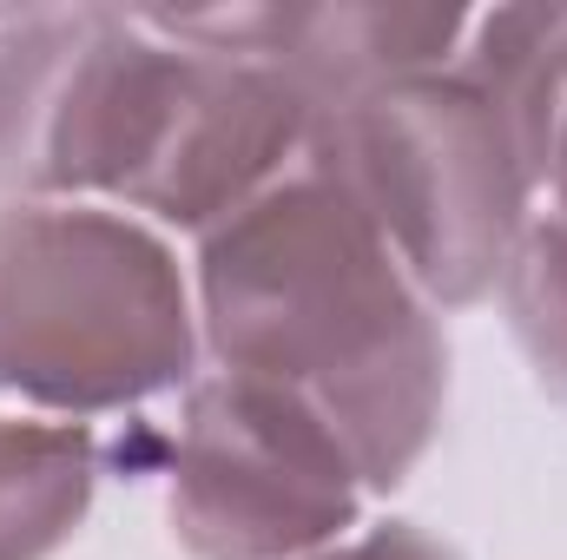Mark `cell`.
<instances>
[{
	"mask_svg": "<svg viewBox=\"0 0 567 560\" xmlns=\"http://www.w3.org/2000/svg\"><path fill=\"white\" fill-rule=\"evenodd\" d=\"M192 297L205 370L310 403L357 455L370 495L416 475L449 409V330L310 152L192 245Z\"/></svg>",
	"mask_w": 567,
	"mask_h": 560,
	"instance_id": "cell-1",
	"label": "cell"
},
{
	"mask_svg": "<svg viewBox=\"0 0 567 560\" xmlns=\"http://www.w3.org/2000/svg\"><path fill=\"white\" fill-rule=\"evenodd\" d=\"M205 376L192 265L113 205L0 198V403L53 422L133 416Z\"/></svg>",
	"mask_w": 567,
	"mask_h": 560,
	"instance_id": "cell-2",
	"label": "cell"
},
{
	"mask_svg": "<svg viewBox=\"0 0 567 560\" xmlns=\"http://www.w3.org/2000/svg\"><path fill=\"white\" fill-rule=\"evenodd\" d=\"M310 165L343 185L435 310L488 303L542 211L528 152L455 66L317 120Z\"/></svg>",
	"mask_w": 567,
	"mask_h": 560,
	"instance_id": "cell-3",
	"label": "cell"
},
{
	"mask_svg": "<svg viewBox=\"0 0 567 560\" xmlns=\"http://www.w3.org/2000/svg\"><path fill=\"white\" fill-rule=\"evenodd\" d=\"M370 481L290 390L205 370L178 396L165 521L192 560H310L363 528Z\"/></svg>",
	"mask_w": 567,
	"mask_h": 560,
	"instance_id": "cell-4",
	"label": "cell"
},
{
	"mask_svg": "<svg viewBox=\"0 0 567 560\" xmlns=\"http://www.w3.org/2000/svg\"><path fill=\"white\" fill-rule=\"evenodd\" d=\"M165 33L212 46V53H251L278 66L284 80L317 106V120L455 66L468 13L462 7H396V0H317V7H192L165 13L145 7Z\"/></svg>",
	"mask_w": 567,
	"mask_h": 560,
	"instance_id": "cell-5",
	"label": "cell"
},
{
	"mask_svg": "<svg viewBox=\"0 0 567 560\" xmlns=\"http://www.w3.org/2000/svg\"><path fill=\"white\" fill-rule=\"evenodd\" d=\"M100 435L0 403V560H53L93 515Z\"/></svg>",
	"mask_w": 567,
	"mask_h": 560,
	"instance_id": "cell-6",
	"label": "cell"
},
{
	"mask_svg": "<svg viewBox=\"0 0 567 560\" xmlns=\"http://www.w3.org/2000/svg\"><path fill=\"white\" fill-rule=\"evenodd\" d=\"M455 73L482 86V100L508 120L515 145L528 152L542 191L548 158L567 120V7H488L468 13Z\"/></svg>",
	"mask_w": 567,
	"mask_h": 560,
	"instance_id": "cell-7",
	"label": "cell"
},
{
	"mask_svg": "<svg viewBox=\"0 0 567 560\" xmlns=\"http://www.w3.org/2000/svg\"><path fill=\"white\" fill-rule=\"evenodd\" d=\"M502 317L508 336L522 343L535 383L567 409V218L561 211H535V225L522 231L508 271H502Z\"/></svg>",
	"mask_w": 567,
	"mask_h": 560,
	"instance_id": "cell-8",
	"label": "cell"
},
{
	"mask_svg": "<svg viewBox=\"0 0 567 560\" xmlns=\"http://www.w3.org/2000/svg\"><path fill=\"white\" fill-rule=\"evenodd\" d=\"M310 560H462V554L416 521H363L357 535H343L337 548H323Z\"/></svg>",
	"mask_w": 567,
	"mask_h": 560,
	"instance_id": "cell-9",
	"label": "cell"
},
{
	"mask_svg": "<svg viewBox=\"0 0 567 560\" xmlns=\"http://www.w3.org/2000/svg\"><path fill=\"white\" fill-rule=\"evenodd\" d=\"M542 205L567 218V120H561V139H555V158H548V191H542Z\"/></svg>",
	"mask_w": 567,
	"mask_h": 560,
	"instance_id": "cell-10",
	"label": "cell"
}]
</instances>
